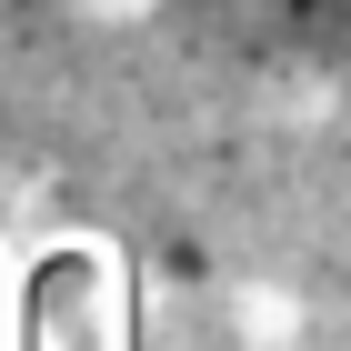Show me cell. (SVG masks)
Masks as SVG:
<instances>
[{"mask_svg": "<svg viewBox=\"0 0 351 351\" xmlns=\"http://www.w3.org/2000/svg\"><path fill=\"white\" fill-rule=\"evenodd\" d=\"M221 322H231V341H241V351H301L311 311H301L291 281H231V291H221Z\"/></svg>", "mask_w": 351, "mask_h": 351, "instance_id": "1", "label": "cell"}, {"mask_svg": "<svg viewBox=\"0 0 351 351\" xmlns=\"http://www.w3.org/2000/svg\"><path fill=\"white\" fill-rule=\"evenodd\" d=\"M90 10H101V21H141L151 0H90Z\"/></svg>", "mask_w": 351, "mask_h": 351, "instance_id": "2", "label": "cell"}]
</instances>
